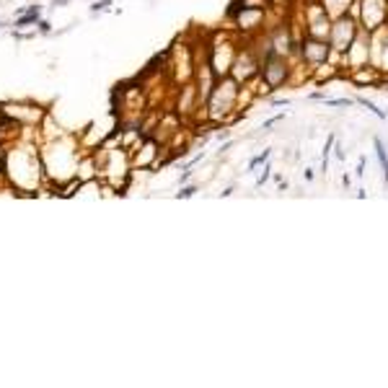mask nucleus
I'll return each mask as SVG.
<instances>
[{"instance_id":"obj_5","label":"nucleus","mask_w":388,"mask_h":388,"mask_svg":"<svg viewBox=\"0 0 388 388\" xmlns=\"http://www.w3.org/2000/svg\"><path fill=\"white\" fill-rule=\"evenodd\" d=\"M388 18V6L385 0H362V29L373 31L383 26V21Z\"/></svg>"},{"instance_id":"obj_1","label":"nucleus","mask_w":388,"mask_h":388,"mask_svg":"<svg viewBox=\"0 0 388 388\" xmlns=\"http://www.w3.org/2000/svg\"><path fill=\"white\" fill-rule=\"evenodd\" d=\"M238 80L231 78V75H223V80L212 88V94H210V117L212 119H220L225 117L231 109H236V101H238Z\"/></svg>"},{"instance_id":"obj_2","label":"nucleus","mask_w":388,"mask_h":388,"mask_svg":"<svg viewBox=\"0 0 388 388\" xmlns=\"http://www.w3.org/2000/svg\"><path fill=\"white\" fill-rule=\"evenodd\" d=\"M259 62H262V67H259L262 80L267 83V88H269V91H277V88L285 83L287 73H290L285 55H280V52H275L272 47H267V52H264V57H262Z\"/></svg>"},{"instance_id":"obj_12","label":"nucleus","mask_w":388,"mask_h":388,"mask_svg":"<svg viewBox=\"0 0 388 388\" xmlns=\"http://www.w3.org/2000/svg\"><path fill=\"white\" fill-rule=\"evenodd\" d=\"M365 174V158H360V163H357V176Z\"/></svg>"},{"instance_id":"obj_8","label":"nucleus","mask_w":388,"mask_h":388,"mask_svg":"<svg viewBox=\"0 0 388 388\" xmlns=\"http://www.w3.org/2000/svg\"><path fill=\"white\" fill-rule=\"evenodd\" d=\"M355 101H357L360 106H365V109H368V111H373V114H375V117H378V119H385V111H380V109H378V106H375L373 101H368V99H365V96H357Z\"/></svg>"},{"instance_id":"obj_4","label":"nucleus","mask_w":388,"mask_h":388,"mask_svg":"<svg viewBox=\"0 0 388 388\" xmlns=\"http://www.w3.org/2000/svg\"><path fill=\"white\" fill-rule=\"evenodd\" d=\"M331 52V44L329 39H316V36H306L303 44H300V55L308 65H324L326 57Z\"/></svg>"},{"instance_id":"obj_9","label":"nucleus","mask_w":388,"mask_h":388,"mask_svg":"<svg viewBox=\"0 0 388 388\" xmlns=\"http://www.w3.org/2000/svg\"><path fill=\"white\" fill-rule=\"evenodd\" d=\"M267 161H269V150H264L262 155H256V158H254V161H251V163H248V171H254L256 166H262V163H267Z\"/></svg>"},{"instance_id":"obj_7","label":"nucleus","mask_w":388,"mask_h":388,"mask_svg":"<svg viewBox=\"0 0 388 388\" xmlns=\"http://www.w3.org/2000/svg\"><path fill=\"white\" fill-rule=\"evenodd\" d=\"M373 145H375V155H378V163L383 168V179L388 181V153H385V145L380 138H373Z\"/></svg>"},{"instance_id":"obj_13","label":"nucleus","mask_w":388,"mask_h":388,"mask_svg":"<svg viewBox=\"0 0 388 388\" xmlns=\"http://www.w3.org/2000/svg\"><path fill=\"white\" fill-rule=\"evenodd\" d=\"M303 176H306V181H311V179H313V171H311V168H306V171H303Z\"/></svg>"},{"instance_id":"obj_3","label":"nucleus","mask_w":388,"mask_h":388,"mask_svg":"<svg viewBox=\"0 0 388 388\" xmlns=\"http://www.w3.org/2000/svg\"><path fill=\"white\" fill-rule=\"evenodd\" d=\"M357 26H355V21L344 13V16H339L334 18V24H331V31H329V44H331V50L336 52H347L352 47V41L357 39Z\"/></svg>"},{"instance_id":"obj_10","label":"nucleus","mask_w":388,"mask_h":388,"mask_svg":"<svg viewBox=\"0 0 388 388\" xmlns=\"http://www.w3.org/2000/svg\"><path fill=\"white\" fill-rule=\"evenodd\" d=\"M36 16H39V8H31V11H29V13H26L24 18H18V26H26L29 21H34Z\"/></svg>"},{"instance_id":"obj_6","label":"nucleus","mask_w":388,"mask_h":388,"mask_svg":"<svg viewBox=\"0 0 388 388\" xmlns=\"http://www.w3.org/2000/svg\"><path fill=\"white\" fill-rule=\"evenodd\" d=\"M259 67H262V62L256 60V55L251 52V50H243L241 55H236L231 70H233V78L238 83H246V80H251V78L259 73Z\"/></svg>"},{"instance_id":"obj_11","label":"nucleus","mask_w":388,"mask_h":388,"mask_svg":"<svg viewBox=\"0 0 388 388\" xmlns=\"http://www.w3.org/2000/svg\"><path fill=\"white\" fill-rule=\"evenodd\" d=\"M194 192H197V187H187V189H181V192H179V197H192Z\"/></svg>"}]
</instances>
